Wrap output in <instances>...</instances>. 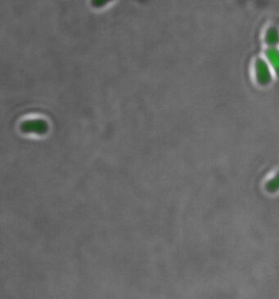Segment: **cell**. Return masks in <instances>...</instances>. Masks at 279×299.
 I'll return each mask as SVG.
<instances>
[{"label": "cell", "mask_w": 279, "mask_h": 299, "mask_svg": "<svg viewBox=\"0 0 279 299\" xmlns=\"http://www.w3.org/2000/svg\"><path fill=\"white\" fill-rule=\"evenodd\" d=\"M266 189L270 191V192H274L279 190V173L276 175L272 179L269 181L266 184Z\"/></svg>", "instance_id": "obj_5"}, {"label": "cell", "mask_w": 279, "mask_h": 299, "mask_svg": "<svg viewBox=\"0 0 279 299\" xmlns=\"http://www.w3.org/2000/svg\"><path fill=\"white\" fill-rule=\"evenodd\" d=\"M255 77L260 85H268L272 80V74L268 64L264 60L259 58L255 64Z\"/></svg>", "instance_id": "obj_1"}, {"label": "cell", "mask_w": 279, "mask_h": 299, "mask_svg": "<svg viewBox=\"0 0 279 299\" xmlns=\"http://www.w3.org/2000/svg\"><path fill=\"white\" fill-rule=\"evenodd\" d=\"M265 41L271 48L276 46L279 43V31L275 27H271L267 31Z\"/></svg>", "instance_id": "obj_4"}, {"label": "cell", "mask_w": 279, "mask_h": 299, "mask_svg": "<svg viewBox=\"0 0 279 299\" xmlns=\"http://www.w3.org/2000/svg\"><path fill=\"white\" fill-rule=\"evenodd\" d=\"M22 131L25 133L43 134V133H46L48 130V126L44 120H31L23 123V125H22Z\"/></svg>", "instance_id": "obj_2"}, {"label": "cell", "mask_w": 279, "mask_h": 299, "mask_svg": "<svg viewBox=\"0 0 279 299\" xmlns=\"http://www.w3.org/2000/svg\"><path fill=\"white\" fill-rule=\"evenodd\" d=\"M265 53L267 59L279 76V50H277V48H270L266 50Z\"/></svg>", "instance_id": "obj_3"}]
</instances>
